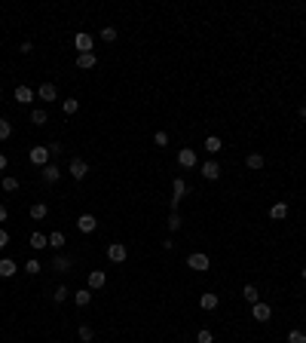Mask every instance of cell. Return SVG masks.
I'll return each instance as SVG.
<instances>
[{
    "mask_svg": "<svg viewBox=\"0 0 306 343\" xmlns=\"http://www.w3.org/2000/svg\"><path fill=\"white\" fill-rule=\"evenodd\" d=\"M16 273H19L16 260H9V257H0V276H3V279H13Z\"/></svg>",
    "mask_w": 306,
    "mask_h": 343,
    "instance_id": "5bb4252c",
    "label": "cell"
},
{
    "mask_svg": "<svg viewBox=\"0 0 306 343\" xmlns=\"http://www.w3.org/2000/svg\"><path fill=\"white\" fill-rule=\"evenodd\" d=\"M61 110L64 113H77V110H80V98H64L61 101Z\"/></svg>",
    "mask_w": 306,
    "mask_h": 343,
    "instance_id": "83f0119b",
    "label": "cell"
},
{
    "mask_svg": "<svg viewBox=\"0 0 306 343\" xmlns=\"http://www.w3.org/2000/svg\"><path fill=\"white\" fill-rule=\"evenodd\" d=\"M178 163L184 166V169H193V166L199 163V156H196L193 147H181V150H178Z\"/></svg>",
    "mask_w": 306,
    "mask_h": 343,
    "instance_id": "8992f818",
    "label": "cell"
},
{
    "mask_svg": "<svg viewBox=\"0 0 306 343\" xmlns=\"http://www.w3.org/2000/svg\"><path fill=\"white\" fill-rule=\"evenodd\" d=\"M95 64H98L95 52H83V55H77V67H83V71H92Z\"/></svg>",
    "mask_w": 306,
    "mask_h": 343,
    "instance_id": "9a60e30c",
    "label": "cell"
},
{
    "mask_svg": "<svg viewBox=\"0 0 306 343\" xmlns=\"http://www.w3.org/2000/svg\"><path fill=\"white\" fill-rule=\"evenodd\" d=\"M49 156H52L49 147H31V163H34V166H40V169L49 166Z\"/></svg>",
    "mask_w": 306,
    "mask_h": 343,
    "instance_id": "ba28073f",
    "label": "cell"
},
{
    "mask_svg": "<svg viewBox=\"0 0 306 343\" xmlns=\"http://www.w3.org/2000/svg\"><path fill=\"white\" fill-rule=\"evenodd\" d=\"M288 343H306V334H303V331H291V334H288Z\"/></svg>",
    "mask_w": 306,
    "mask_h": 343,
    "instance_id": "74e56055",
    "label": "cell"
},
{
    "mask_svg": "<svg viewBox=\"0 0 306 343\" xmlns=\"http://www.w3.org/2000/svg\"><path fill=\"white\" fill-rule=\"evenodd\" d=\"M269 218H273V221H285L288 218V202H276L273 209H269Z\"/></svg>",
    "mask_w": 306,
    "mask_h": 343,
    "instance_id": "d6986e66",
    "label": "cell"
},
{
    "mask_svg": "<svg viewBox=\"0 0 306 343\" xmlns=\"http://www.w3.org/2000/svg\"><path fill=\"white\" fill-rule=\"evenodd\" d=\"M202 150H208V153H221V150H224V144H221L218 135H208L205 144H202Z\"/></svg>",
    "mask_w": 306,
    "mask_h": 343,
    "instance_id": "ffe728a7",
    "label": "cell"
},
{
    "mask_svg": "<svg viewBox=\"0 0 306 343\" xmlns=\"http://www.w3.org/2000/svg\"><path fill=\"white\" fill-rule=\"evenodd\" d=\"M40 178H43V184H59L61 172H59V166H55V163H49V166L40 169Z\"/></svg>",
    "mask_w": 306,
    "mask_h": 343,
    "instance_id": "9c48e42d",
    "label": "cell"
},
{
    "mask_svg": "<svg viewBox=\"0 0 306 343\" xmlns=\"http://www.w3.org/2000/svg\"><path fill=\"white\" fill-rule=\"evenodd\" d=\"M67 172H71L74 181H83L89 175V163H86V159H71V169H67Z\"/></svg>",
    "mask_w": 306,
    "mask_h": 343,
    "instance_id": "52a82bcc",
    "label": "cell"
},
{
    "mask_svg": "<svg viewBox=\"0 0 306 343\" xmlns=\"http://www.w3.org/2000/svg\"><path fill=\"white\" fill-rule=\"evenodd\" d=\"M251 319H254V322H260V325H264V322H269V319H273V306L257 300V303L251 306Z\"/></svg>",
    "mask_w": 306,
    "mask_h": 343,
    "instance_id": "7a4b0ae2",
    "label": "cell"
},
{
    "mask_svg": "<svg viewBox=\"0 0 306 343\" xmlns=\"http://www.w3.org/2000/svg\"><path fill=\"white\" fill-rule=\"evenodd\" d=\"M67 294H71V291H67V285H59V288L52 291V300H55V303H61V300H67Z\"/></svg>",
    "mask_w": 306,
    "mask_h": 343,
    "instance_id": "d6a6232c",
    "label": "cell"
},
{
    "mask_svg": "<svg viewBox=\"0 0 306 343\" xmlns=\"http://www.w3.org/2000/svg\"><path fill=\"white\" fill-rule=\"evenodd\" d=\"M74 303H77V306H89V303H92V288L74 291Z\"/></svg>",
    "mask_w": 306,
    "mask_h": 343,
    "instance_id": "ac0fdd59",
    "label": "cell"
},
{
    "mask_svg": "<svg viewBox=\"0 0 306 343\" xmlns=\"http://www.w3.org/2000/svg\"><path fill=\"white\" fill-rule=\"evenodd\" d=\"M31 248H34V251L49 248V236H43V233H31Z\"/></svg>",
    "mask_w": 306,
    "mask_h": 343,
    "instance_id": "7402d4cb",
    "label": "cell"
},
{
    "mask_svg": "<svg viewBox=\"0 0 306 343\" xmlns=\"http://www.w3.org/2000/svg\"><path fill=\"white\" fill-rule=\"evenodd\" d=\"M6 245H9V233L0 227V248H6Z\"/></svg>",
    "mask_w": 306,
    "mask_h": 343,
    "instance_id": "f35d334b",
    "label": "cell"
},
{
    "mask_svg": "<svg viewBox=\"0 0 306 343\" xmlns=\"http://www.w3.org/2000/svg\"><path fill=\"white\" fill-rule=\"evenodd\" d=\"M3 169H6V156H3V153H0V172H3Z\"/></svg>",
    "mask_w": 306,
    "mask_h": 343,
    "instance_id": "7bdbcfd3",
    "label": "cell"
},
{
    "mask_svg": "<svg viewBox=\"0 0 306 343\" xmlns=\"http://www.w3.org/2000/svg\"><path fill=\"white\" fill-rule=\"evenodd\" d=\"M37 98L46 101V105H52V101L59 98V89H55V83H43V86L37 89Z\"/></svg>",
    "mask_w": 306,
    "mask_h": 343,
    "instance_id": "8fae6325",
    "label": "cell"
},
{
    "mask_svg": "<svg viewBox=\"0 0 306 343\" xmlns=\"http://www.w3.org/2000/svg\"><path fill=\"white\" fill-rule=\"evenodd\" d=\"M165 227H168V233H178L181 230V214L172 212V214H168V221H165Z\"/></svg>",
    "mask_w": 306,
    "mask_h": 343,
    "instance_id": "f1b7e54d",
    "label": "cell"
},
{
    "mask_svg": "<svg viewBox=\"0 0 306 343\" xmlns=\"http://www.w3.org/2000/svg\"><path fill=\"white\" fill-rule=\"evenodd\" d=\"M300 276H303V279H306V267H303V273H300Z\"/></svg>",
    "mask_w": 306,
    "mask_h": 343,
    "instance_id": "ee69618b",
    "label": "cell"
},
{
    "mask_svg": "<svg viewBox=\"0 0 306 343\" xmlns=\"http://www.w3.org/2000/svg\"><path fill=\"white\" fill-rule=\"evenodd\" d=\"M64 245V233L61 230H55V233H49V248H55V251H59Z\"/></svg>",
    "mask_w": 306,
    "mask_h": 343,
    "instance_id": "4dcf8cb0",
    "label": "cell"
},
{
    "mask_svg": "<svg viewBox=\"0 0 306 343\" xmlns=\"http://www.w3.org/2000/svg\"><path fill=\"white\" fill-rule=\"evenodd\" d=\"M71 264H74V260L67 257V255H55L52 257V270L55 273H67V270H71Z\"/></svg>",
    "mask_w": 306,
    "mask_h": 343,
    "instance_id": "2e32d148",
    "label": "cell"
},
{
    "mask_svg": "<svg viewBox=\"0 0 306 343\" xmlns=\"http://www.w3.org/2000/svg\"><path fill=\"white\" fill-rule=\"evenodd\" d=\"M104 282H107V273L104 270H92V273H89V288H92V291L104 288Z\"/></svg>",
    "mask_w": 306,
    "mask_h": 343,
    "instance_id": "4fadbf2b",
    "label": "cell"
},
{
    "mask_svg": "<svg viewBox=\"0 0 306 343\" xmlns=\"http://www.w3.org/2000/svg\"><path fill=\"white\" fill-rule=\"evenodd\" d=\"M202 178H205V181H218V178H221V166L214 163V159L202 163Z\"/></svg>",
    "mask_w": 306,
    "mask_h": 343,
    "instance_id": "7c38bea8",
    "label": "cell"
},
{
    "mask_svg": "<svg viewBox=\"0 0 306 343\" xmlns=\"http://www.w3.org/2000/svg\"><path fill=\"white\" fill-rule=\"evenodd\" d=\"M187 267L196 270V273H205L211 267V260H208V255H202V251H193V255L187 257Z\"/></svg>",
    "mask_w": 306,
    "mask_h": 343,
    "instance_id": "6da1fadb",
    "label": "cell"
},
{
    "mask_svg": "<svg viewBox=\"0 0 306 343\" xmlns=\"http://www.w3.org/2000/svg\"><path fill=\"white\" fill-rule=\"evenodd\" d=\"M245 166H248V169H254V172H257V169H264V156H260V153H248V156H245Z\"/></svg>",
    "mask_w": 306,
    "mask_h": 343,
    "instance_id": "4316f807",
    "label": "cell"
},
{
    "mask_svg": "<svg viewBox=\"0 0 306 343\" xmlns=\"http://www.w3.org/2000/svg\"><path fill=\"white\" fill-rule=\"evenodd\" d=\"M211 340H214V334H211L208 328H202L199 334H196V343H211Z\"/></svg>",
    "mask_w": 306,
    "mask_h": 343,
    "instance_id": "d590c367",
    "label": "cell"
},
{
    "mask_svg": "<svg viewBox=\"0 0 306 343\" xmlns=\"http://www.w3.org/2000/svg\"><path fill=\"white\" fill-rule=\"evenodd\" d=\"M297 117H300V120H306V107H303V105H300V110H297Z\"/></svg>",
    "mask_w": 306,
    "mask_h": 343,
    "instance_id": "b9f144b4",
    "label": "cell"
},
{
    "mask_svg": "<svg viewBox=\"0 0 306 343\" xmlns=\"http://www.w3.org/2000/svg\"><path fill=\"white\" fill-rule=\"evenodd\" d=\"M95 227H98V218H95V214L83 212L80 218H77V230H80V233H95Z\"/></svg>",
    "mask_w": 306,
    "mask_h": 343,
    "instance_id": "5b68a950",
    "label": "cell"
},
{
    "mask_svg": "<svg viewBox=\"0 0 306 343\" xmlns=\"http://www.w3.org/2000/svg\"><path fill=\"white\" fill-rule=\"evenodd\" d=\"M101 40H104V43H113V40H117V28H113V25H104V28H101Z\"/></svg>",
    "mask_w": 306,
    "mask_h": 343,
    "instance_id": "1f68e13d",
    "label": "cell"
},
{
    "mask_svg": "<svg viewBox=\"0 0 306 343\" xmlns=\"http://www.w3.org/2000/svg\"><path fill=\"white\" fill-rule=\"evenodd\" d=\"M46 212H49L46 202H34V205H31V218H34V221H43V218H46Z\"/></svg>",
    "mask_w": 306,
    "mask_h": 343,
    "instance_id": "484cf974",
    "label": "cell"
},
{
    "mask_svg": "<svg viewBox=\"0 0 306 343\" xmlns=\"http://www.w3.org/2000/svg\"><path fill=\"white\" fill-rule=\"evenodd\" d=\"M31 49H34V46H31V40H25V43L19 46V52H21V55H31Z\"/></svg>",
    "mask_w": 306,
    "mask_h": 343,
    "instance_id": "ab89813d",
    "label": "cell"
},
{
    "mask_svg": "<svg viewBox=\"0 0 306 343\" xmlns=\"http://www.w3.org/2000/svg\"><path fill=\"white\" fill-rule=\"evenodd\" d=\"M31 123H34V126H46V123H49V113L43 110V107H34V110H31Z\"/></svg>",
    "mask_w": 306,
    "mask_h": 343,
    "instance_id": "44dd1931",
    "label": "cell"
},
{
    "mask_svg": "<svg viewBox=\"0 0 306 343\" xmlns=\"http://www.w3.org/2000/svg\"><path fill=\"white\" fill-rule=\"evenodd\" d=\"M184 193H187V181H184V178H175V181H172V196L184 199Z\"/></svg>",
    "mask_w": 306,
    "mask_h": 343,
    "instance_id": "d4e9b609",
    "label": "cell"
},
{
    "mask_svg": "<svg viewBox=\"0 0 306 343\" xmlns=\"http://www.w3.org/2000/svg\"><path fill=\"white\" fill-rule=\"evenodd\" d=\"M40 270H43V267H40V260H28V264H25V273H31V276H37Z\"/></svg>",
    "mask_w": 306,
    "mask_h": 343,
    "instance_id": "8d00e7d4",
    "label": "cell"
},
{
    "mask_svg": "<svg viewBox=\"0 0 306 343\" xmlns=\"http://www.w3.org/2000/svg\"><path fill=\"white\" fill-rule=\"evenodd\" d=\"M0 187H3V193H16V190H19V178L3 175V178H0Z\"/></svg>",
    "mask_w": 306,
    "mask_h": 343,
    "instance_id": "603a6c76",
    "label": "cell"
},
{
    "mask_svg": "<svg viewBox=\"0 0 306 343\" xmlns=\"http://www.w3.org/2000/svg\"><path fill=\"white\" fill-rule=\"evenodd\" d=\"M9 135H13V123H6L3 117H0V141H6Z\"/></svg>",
    "mask_w": 306,
    "mask_h": 343,
    "instance_id": "836d02e7",
    "label": "cell"
},
{
    "mask_svg": "<svg viewBox=\"0 0 306 343\" xmlns=\"http://www.w3.org/2000/svg\"><path fill=\"white\" fill-rule=\"evenodd\" d=\"M13 98L19 101V105H31L34 98H37V92H34L31 86H16V92H13Z\"/></svg>",
    "mask_w": 306,
    "mask_h": 343,
    "instance_id": "30bf717a",
    "label": "cell"
},
{
    "mask_svg": "<svg viewBox=\"0 0 306 343\" xmlns=\"http://www.w3.org/2000/svg\"><path fill=\"white\" fill-rule=\"evenodd\" d=\"M218 294H202L199 297V306H202V310H205V313H214V310H218Z\"/></svg>",
    "mask_w": 306,
    "mask_h": 343,
    "instance_id": "e0dca14e",
    "label": "cell"
},
{
    "mask_svg": "<svg viewBox=\"0 0 306 343\" xmlns=\"http://www.w3.org/2000/svg\"><path fill=\"white\" fill-rule=\"evenodd\" d=\"M107 257L113 260V264H122V260L129 257V248L122 245V242H110V245H107Z\"/></svg>",
    "mask_w": 306,
    "mask_h": 343,
    "instance_id": "277c9868",
    "label": "cell"
},
{
    "mask_svg": "<svg viewBox=\"0 0 306 343\" xmlns=\"http://www.w3.org/2000/svg\"><path fill=\"white\" fill-rule=\"evenodd\" d=\"M242 297H245V300H248V303H251V306H254V303L260 300V291L254 288V285H251V282H248V285H245V288H242Z\"/></svg>",
    "mask_w": 306,
    "mask_h": 343,
    "instance_id": "cb8c5ba5",
    "label": "cell"
},
{
    "mask_svg": "<svg viewBox=\"0 0 306 343\" xmlns=\"http://www.w3.org/2000/svg\"><path fill=\"white\" fill-rule=\"evenodd\" d=\"M6 221V205H0V224Z\"/></svg>",
    "mask_w": 306,
    "mask_h": 343,
    "instance_id": "60d3db41",
    "label": "cell"
},
{
    "mask_svg": "<svg viewBox=\"0 0 306 343\" xmlns=\"http://www.w3.org/2000/svg\"><path fill=\"white\" fill-rule=\"evenodd\" d=\"M77 337H80L83 343H92V337H95V331H92V328H89V325H80V328H77Z\"/></svg>",
    "mask_w": 306,
    "mask_h": 343,
    "instance_id": "f546056e",
    "label": "cell"
},
{
    "mask_svg": "<svg viewBox=\"0 0 306 343\" xmlns=\"http://www.w3.org/2000/svg\"><path fill=\"white\" fill-rule=\"evenodd\" d=\"M74 46H77V55H83V52H92V46H95L92 34L80 31V34H77V37H74Z\"/></svg>",
    "mask_w": 306,
    "mask_h": 343,
    "instance_id": "3957f363",
    "label": "cell"
},
{
    "mask_svg": "<svg viewBox=\"0 0 306 343\" xmlns=\"http://www.w3.org/2000/svg\"><path fill=\"white\" fill-rule=\"evenodd\" d=\"M153 144L156 147H168V132H156L153 135Z\"/></svg>",
    "mask_w": 306,
    "mask_h": 343,
    "instance_id": "e575fe53",
    "label": "cell"
}]
</instances>
